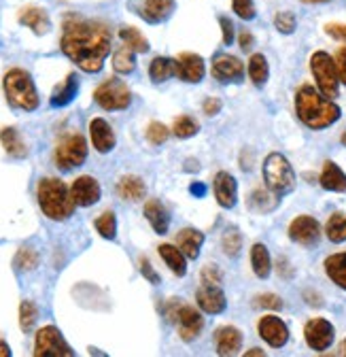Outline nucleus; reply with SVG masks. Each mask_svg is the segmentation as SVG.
Masks as SVG:
<instances>
[{
	"mask_svg": "<svg viewBox=\"0 0 346 357\" xmlns=\"http://www.w3.org/2000/svg\"><path fill=\"white\" fill-rule=\"evenodd\" d=\"M214 342H217L219 355H236L242 347V334H240V330L226 326V328L217 330V334H214Z\"/></svg>",
	"mask_w": 346,
	"mask_h": 357,
	"instance_id": "obj_20",
	"label": "nucleus"
},
{
	"mask_svg": "<svg viewBox=\"0 0 346 357\" xmlns=\"http://www.w3.org/2000/svg\"><path fill=\"white\" fill-rule=\"evenodd\" d=\"M0 141H3V147L9 155H13V158H26L28 155L26 143L22 141L19 132L15 128H5L3 132H0Z\"/></svg>",
	"mask_w": 346,
	"mask_h": 357,
	"instance_id": "obj_30",
	"label": "nucleus"
},
{
	"mask_svg": "<svg viewBox=\"0 0 346 357\" xmlns=\"http://www.w3.org/2000/svg\"><path fill=\"white\" fill-rule=\"evenodd\" d=\"M96 230L100 232L102 238H109V241L115 238V234H117V219H115L113 211H107V213H102L96 219Z\"/></svg>",
	"mask_w": 346,
	"mask_h": 357,
	"instance_id": "obj_37",
	"label": "nucleus"
},
{
	"mask_svg": "<svg viewBox=\"0 0 346 357\" xmlns=\"http://www.w3.org/2000/svg\"><path fill=\"white\" fill-rule=\"evenodd\" d=\"M5 94L7 100L24 111H34L38 107V94L32 77L22 70V68H13L5 75Z\"/></svg>",
	"mask_w": 346,
	"mask_h": 357,
	"instance_id": "obj_4",
	"label": "nucleus"
},
{
	"mask_svg": "<svg viewBox=\"0 0 346 357\" xmlns=\"http://www.w3.org/2000/svg\"><path fill=\"white\" fill-rule=\"evenodd\" d=\"M242 249V236L236 228H230L226 234H223V251L230 255V257H236Z\"/></svg>",
	"mask_w": 346,
	"mask_h": 357,
	"instance_id": "obj_40",
	"label": "nucleus"
},
{
	"mask_svg": "<svg viewBox=\"0 0 346 357\" xmlns=\"http://www.w3.org/2000/svg\"><path fill=\"white\" fill-rule=\"evenodd\" d=\"M72 198L79 206H92L100 200V185L94 176H79L70 188Z\"/></svg>",
	"mask_w": 346,
	"mask_h": 357,
	"instance_id": "obj_15",
	"label": "nucleus"
},
{
	"mask_svg": "<svg viewBox=\"0 0 346 357\" xmlns=\"http://www.w3.org/2000/svg\"><path fill=\"white\" fill-rule=\"evenodd\" d=\"M325 32L331 38H336L340 43H346V26L344 24H329V26H325Z\"/></svg>",
	"mask_w": 346,
	"mask_h": 357,
	"instance_id": "obj_48",
	"label": "nucleus"
},
{
	"mask_svg": "<svg viewBox=\"0 0 346 357\" xmlns=\"http://www.w3.org/2000/svg\"><path fill=\"white\" fill-rule=\"evenodd\" d=\"M255 308H272V310H278L283 308V300L274 294H264V296H257L255 302H253Z\"/></svg>",
	"mask_w": 346,
	"mask_h": 357,
	"instance_id": "obj_45",
	"label": "nucleus"
},
{
	"mask_svg": "<svg viewBox=\"0 0 346 357\" xmlns=\"http://www.w3.org/2000/svg\"><path fill=\"white\" fill-rule=\"evenodd\" d=\"M325 271H327V277L342 289H346V251L344 253H336V255H329L325 259Z\"/></svg>",
	"mask_w": 346,
	"mask_h": 357,
	"instance_id": "obj_27",
	"label": "nucleus"
},
{
	"mask_svg": "<svg viewBox=\"0 0 346 357\" xmlns=\"http://www.w3.org/2000/svg\"><path fill=\"white\" fill-rule=\"evenodd\" d=\"M336 66H338V77L346 85V47H342L336 56Z\"/></svg>",
	"mask_w": 346,
	"mask_h": 357,
	"instance_id": "obj_50",
	"label": "nucleus"
},
{
	"mask_svg": "<svg viewBox=\"0 0 346 357\" xmlns=\"http://www.w3.org/2000/svg\"><path fill=\"white\" fill-rule=\"evenodd\" d=\"M344 355H346V340H344Z\"/></svg>",
	"mask_w": 346,
	"mask_h": 357,
	"instance_id": "obj_59",
	"label": "nucleus"
},
{
	"mask_svg": "<svg viewBox=\"0 0 346 357\" xmlns=\"http://www.w3.org/2000/svg\"><path fill=\"white\" fill-rule=\"evenodd\" d=\"M168 137H170V130H168L164 123H159V121L149 123V128H147V139H149L153 145H162V143H166V141H168Z\"/></svg>",
	"mask_w": 346,
	"mask_h": 357,
	"instance_id": "obj_42",
	"label": "nucleus"
},
{
	"mask_svg": "<svg viewBox=\"0 0 346 357\" xmlns=\"http://www.w3.org/2000/svg\"><path fill=\"white\" fill-rule=\"evenodd\" d=\"M232 7L240 20H253L255 17V5L253 0H232Z\"/></svg>",
	"mask_w": 346,
	"mask_h": 357,
	"instance_id": "obj_44",
	"label": "nucleus"
},
{
	"mask_svg": "<svg viewBox=\"0 0 346 357\" xmlns=\"http://www.w3.org/2000/svg\"><path fill=\"white\" fill-rule=\"evenodd\" d=\"M159 255L162 259L168 264V268L172 273H175L177 277H185L187 275V264H185V253L177 247L172 245H162L159 247Z\"/></svg>",
	"mask_w": 346,
	"mask_h": 357,
	"instance_id": "obj_26",
	"label": "nucleus"
},
{
	"mask_svg": "<svg viewBox=\"0 0 346 357\" xmlns=\"http://www.w3.org/2000/svg\"><path fill=\"white\" fill-rule=\"evenodd\" d=\"M310 68H313V75L317 79V85H319V92L325 96V98H336L338 96V83H340V77H338V66L333 62V58L325 52H317L313 58H310Z\"/></svg>",
	"mask_w": 346,
	"mask_h": 357,
	"instance_id": "obj_7",
	"label": "nucleus"
},
{
	"mask_svg": "<svg viewBox=\"0 0 346 357\" xmlns=\"http://www.w3.org/2000/svg\"><path fill=\"white\" fill-rule=\"evenodd\" d=\"M36 196H38L40 211L54 221L68 219L72 215L74 206H77V202L72 198V192H68L64 181L54 178V176L40 178V183L36 188Z\"/></svg>",
	"mask_w": 346,
	"mask_h": 357,
	"instance_id": "obj_3",
	"label": "nucleus"
},
{
	"mask_svg": "<svg viewBox=\"0 0 346 357\" xmlns=\"http://www.w3.org/2000/svg\"><path fill=\"white\" fill-rule=\"evenodd\" d=\"M177 77L187 83H198L204 77V60L196 54H183L177 60Z\"/></svg>",
	"mask_w": 346,
	"mask_h": 357,
	"instance_id": "obj_18",
	"label": "nucleus"
},
{
	"mask_svg": "<svg viewBox=\"0 0 346 357\" xmlns=\"http://www.w3.org/2000/svg\"><path fill=\"white\" fill-rule=\"evenodd\" d=\"M249 355H264V351H259V349H253V351H249V353H246V357H249Z\"/></svg>",
	"mask_w": 346,
	"mask_h": 357,
	"instance_id": "obj_56",
	"label": "nucleus"
},
{
	"mask_svg": "<svg viewBox=\"0 0 346 357\" xmlns=\"http://www.w3.org/2000/svg\"><path fill=\"white\" fill-rule=\"evenodd\" d=\"M88 158V143L81 134H68L56 147V166L60 170H72Z\"/></svg>",
	"mask_w": 346,
	"mask_h": 357,
	"instance_id": "obj_9",
	"label": "nucleus"
},
{
	"mask_svg": "<svg viewBox=\"0 0 346 357\" xmlns=\"http://www.w3.org/2000/svg\"><path fill=\"white\" fill-rule=\"evenodd\" d=\"M149 75L155 83H162L170 79L172 75H177V60L172 58H155L149 66Z\"/></svg>",
	"mask_w": 346,
	"mask_h": 357,
	"instance_id": "obj_33",
	"label": "nucleus"
},
{
	"mask_svg": "<svg viewBox=\"0 0 346 357\" xmlns=\"http://www.w3.org/2000/svg\"><path fill=\"white\" fill-rule=\"evenodd\" d=\"M141 273H143V277H145V279H149L153 285H157V283H159V275L153 271V266L149 264V259H141Z\"/></svg>",
	"mask_w": 346,
	"mask_h": 357,
	"instance_id": "obj_49",
	"label": "nucleus"
},
{
	"mask_svg": "<svg viewBox=\"0 0 346 357\" xmlns=\"http://www.w3.org/2000/svg\"><path fill=\"white\" fill-rule=\"evenodd\" d=\"M249 77L257 87H262L268 81V60L262 54L251 56V60H249Z\"/></svg>",
	"mask_w": 346,
	"mask_h": 357,
	"instance_id": "obj_34",
	"label": "nucleus"
},
{
	"mask_svg": "<svg viewBox=\"0 0 346 357\" xmlns=\"http://www.w3.org/2000/svg\"><path fill=\"white\" fill-rule=\"evenodd\" d=\"M304 3H310V5H317V3H329V0H304Z\"/></svg>",
	"mask_w": 346,
	"mask_h": 357,
	"instance_id": "obj_57",
	"label": "nucleus"
},
{
	"mask_svg": "<svg viewBox=\"0 0 346 357\" xmlns=\"http://www.w3.org/2000/svg\"><path fill=\"white\" fill-rule=\"evenodd\" d=\"M136 62H134V52L127 47V45H123L121 50L115 52L113 56V68L119 73V75H129L134 70Z\"/></svg>",
	"mask_w": 346,
	"mask_h": 357,
	"instance_id": "obj_35",
	"label": "nucleus"
},
{
	"mask_svg": "<svg viewBox=\"0 0 346 357\" xmlns=\"http://www.w3.org/2000/svg\"><path fill=\"white\" fill-rule=\"evenodd\" d=\"M236 178L230 172H219L214 176V198H217V202L223 208H232L236 204Z\"/></svg>",
	"mask_w": 346,
	"mask_h": 357,
	"instance_id": "obj_17",
	"label": "nucleus"
},
{
	"mask_svg": "<svg viewBox=\"0 0 346 357\" xmlns=\"http://www.w3.org/2000/svg\"><path fill=\"white\" fill-rule=\"evenodd\" d=\"M268 194H264V192H255L253 196H251V208H255V211H259V213H266V211H270V208H274L276 206V200H272V202H268Z\"/></svg>",
	"mask_w": 346,
	"mask_h": 357,
	"instance_id": "obj_43",
	"label": "nucleus"
},
{
	"mask_svg": "<svg viewBox=\"0 0 346 357\" xmlns=\"http://www.w3.org/2000/svg\"><path fill=\"white\" fill-rule=\"evenodd\" d=\"M117 192H119V196L123 200L136 202V200H143L145 198L147 188L143 183V178H139V176H123L121 181H119V185H117Z\"/></svg>",
	"mask_w": 346,
	"mask_h": 357,
	"instance_id": "obj_28",
	"label": "nucleus"
},
{
	"mask_svg": "<svg viewBox=\"0 0 346 357\" xmlns=\"http://www.w3.org/2000/svg\"><path fill=\"white\" fill-rule=\"evenodd\" d=\"M96 102L107 109V111H123L132 102V94H129V87L121 79H109L104 81L94 94Z\"/></svg>",
	"mask_w": 346,
	"mask_h": 357,
	"instance_id": "obj_8",
	"label": "nucleus"
},
{
	"mask_svg": "<svg viewBox=\"0 0 346 357\" xmlns=\"http://www.w3.org/2000/svg\"><path fill=\"white\" fill-rule=\"evenodd\" d=\"M242 75H244V66L238 58L234 56H217L212 62V77L221 81V83H240L242 81Z\"/></svg>",
	"mask_w": 346,
	"mask_h": 357,
	"instance_id": "obj_13",
	"label": "nucleus"
},
{
	"mask_svg": "<svg viewBox=\"0 0 346 357\" xmlns=\"http://www.w3.org/2000/svg\"><path fill=\"white\" fill-rule=\"evenodd\" d=\"M19 22L24 26H28L34 34H45L52 26L47 13L42 11V9H36V7H28L19 13Z\"/></svg>",
	"mask_w": 346,
	"mask_h": 357,
	"instance_id": "obj_24",
	"label": "nucleus"
},
{
	"mask_svg": "<svg viewBox=\"0 0 346 357\" xmlns=\"http://www.w3.org/2000/svg\"><path fill=\"white\" fill-rule=\"evenodd\" d=\"M145 217L149 219L151 228L157 232V234H166L168 228H170V215L166 211V206L157 200H149L145 204Z\"/></svg>",
	"mask_w": 346,
	"mask_h": 357,
	"instance_id": "obj_22",
	"label": "nucleus"
},
{
	"mask_svg": "<svg viewBox=\"0 0 346 357\" xmlns=\"http://www.w3.org/2000/svg\"><path fill=\"white\" fill-rule=\"evenodd\" d=\"M177 243H179V249L185 253L187 259H198L200 249L204 245V234L198 232V230H194V228H185V230L179 232Z\"/></svg>",
	"mask_w": 346,
	"mask_h": 357,
	"instance_id": "obj_23",
	"label": "nucleus"
},
{
	"mask_svg": "<svg viewBox=\"0 0 346 357\" xmlns=\"http://www.w3.org/2000/svg\"><path fill=\"white\" fill-rule=\"evenodd\" d=\"M259 336H262L270 347L281 349L289 340V328L283 324V319L268 315V317H262V321H259Z\"/></svg>",
	"mask_w": 346,
	"mask_h": 357,
	"instance_id": "obj_14",
	"label": "nucleus"
},
{
	"mask_svg": "<svg viewBox=\"0 0 346 357\" xmlns=\"http://www.w3.org/2000/svg\"><path fill=\"white\" fill-rule=\"evenodd\" d=\"M38 264V255L34 253V249H19L17 257H15V266L19 268V271H32V268H36Z\"/></svg>",
	"mask_w": 346,
	"mask_h": 357,
	"instance_id": "obj_41",
	"label": "nucleus"
},
{
	"mask_svg": "<svg viewBox=\"0 0 346 357\" xmlns=\"http://www.w3.org/2000/svg\"><path fill=\"white\" fill-rule=\"evenodd\" d=\"M77 89H79L77 77L68 75L64 85L60 89H56V94L52 96V107H66V105H70L74 100V96H77Z\"/></svg>",
	"mask_w": 346,
	"mask_h": 357,
	"instance_id": "obj_32",
	"label": "nucleus"
},
{
	"mask_svg": "<svg viewBox=\"0 0 346 357\" xmlns=\"http://www.w3.org/2000/svg\"><path fill=\"white\" fill-rule=\"evenodd\" d=\"M325 234L331 243H344L346 241V217L336 213L325 226Z\"/></svg>",
	"mask_w": 346,
	"mask_h": 357,
	"instance_id": "obj_36",
	"label": "nucleus"
},
{
	"mask_svg": "<svg viewBox=\"0 0 346 357\" xmlns=\"http://www.w3.org/2000/svg\"><path fill=\"white\" fill-rule=\"evenodd\" d=\"M295 111L301 123H306L313 130H323L340 119V107L319 94L313 85H304L297 89Z\"/></svg>",
	"mask_w": 346,
	"mask_h": 357,
	"instance_id": "obj_2",
	"label": "nucleus"
},
{
	"mask_svg": "<svg viewBox=\"0 0 346 357\" xmlns=\"http://www.w3.org/2000/svg\"><path fill=\"white\" fill-rule=\"evenodd\" d=\"M274 24H276V28H278V32H283V34H291L293 30H295V15L293 13H278L276 15V20H274Z\"/></svg>",
	"mask_w": 346,
	"mask_h": 357,
	"instance_id": "obj_46",
	"label": "nucleus"
},
{
	"mask_svg": "<svg viewBox=\"0 0 346 357\" xmlns=\"http://www.w3.org/2000/svg\"><path fill=\"white\" fill-rule=\"evenodd\" d=\"M198 130H200L198 121L191 119V117H187V115L185 117H179L175 121V128H172V132H175L179 139H191L194 134H198Z\"/></svg>",
	"mask_w": 346,
	"mask_h": 357,
	"instance_id": "obj_39",
	"label": "nucleus"
},
{
	"mask_svg": "<svg viewBox=\"0 0 346 357\" xmlns=\"http://www.w3.org/2000/svg\"><path fill=\"white\" fill-rule=\"evenodd\" d=\"M264 181L270 192L283 196L295 188V174L291 164L281 153H270L264 162Z\"/></svg>",
	"mask_w": 346,
	"mask_h": 357,
	"instance_id": "obj_6",
	"label": "nucleus"
},
{
	"mask_svg": "<svg viewBox=\"0 0 346 357\" xmlns=\"http://www.w3.org/2000/svg\"><path fill=\"white\" fill-rule=\"evenodd\" d=\"M198 306L208 312V315H219V312L226 310V296L217 285H204L198 294H196Z\"/></svg>",
	"mask_w": 346,
	"mask_h": 357,
	"instance_id": "obj_16",
	"label": "nucleus"
},
{
	"mask_svg": "<svg viewBox=\"0 0 346 357\" xmlns=\"http://www.w3.org/2000/svg\"><path fill=\"white\" fill-rule=\"evenodd\" d=\"M172 11H175V0H145L141 15L151 22V24H159L164 22Z\"/></svg>",
	"mask_w": 346,
	"mask_h": 357,
	"instance_id": "obj_21",
	"label": "nucleus"
},
{
	"mask_svg": "<svg viewBox=\"0 0 346 357\" xmlns=\"http://www.w3.org/2000/svg\"><path fill=\"white\" fill-rule=\"evenodd\" d=\"M342 143H344V145H346V132H344V134H342Z\"/></svg>",
	"mask_w": 346,
	"mask_h": 357,
	"instance_id": "obj_58",
	"label": "nucleus"
},
{
	"mask_svg": "<svg viewBox=\"0 0 346 357\" xmlns=\"http://www.w3.org/2000/svg\"><path fill=\"white\" fill-rule=\"evenodd\" d=\"M202 283L204 285H219L221 283V271H219V268H214V266L208 264L202 271Z\"/></svg>",
	"mask_w": 346,
	"mask_h": 357,
	"instance_id": "obj_47",
	"label": "nucleus"
},
{
	"mask_svg": "<svg viewBox=\"0 0 346 357\" xmlns=\"http://www.w3.org/2000/svg\"><path fill=\"white\" fill-rule=\"evenodd\" d=\"M219 24H221V30H223V43L226 45H232L234 40V26L228 17H219Z\"/></svg>",
	"mask_w": 346,
	"mask_h": 357,
	"instance_id": "obj_51",
	"label": "nucleus"
},
{
	"mask_svg": "<svg viewBox=\"0 0 346 357\" xmlns=\"http://www.w3.org/2000/svg\"><path fill=\"white\" fill-rule=\"evenodd\" d=\"M164 312L170 324H175L179 328V336L185 340V342H191L194 338L200 336L202 328H204V319L200 312L189 306V304H183L181 300L172 298L168 300V304L164 306Z\"/></svg>",
	"mask_w": 346,
	"mask_h": 357,
	"instance_id": "obj_5",
	"label": "nucleus"
},
{
	"mask_svg": "<svg viewBox=\"0 0 346 357\" xmlns=\"http://www.w3.org/2000/svg\"><path fill=\"white\" fill-rule=\"evenodd\" d=\"M321 236V226L315 217H308V215H301L297 219H293V223L289 226V238L293 243H299V245H315Z\"/></svg>",
	"mask_w": 346,
	"mask_h": 357,
	"instance_id": "obj_11",
	"label": "nucleus"
},
{
	"mask_svg": "<svg viewBox=\"0 0 346 357\" xmlns=\"http://www.w3.org/2000/svg\"><path fill=\"white\" fill-rule=\"evenodd\" d=\"M62 52L85 73H98L111 52V30L100 22L68 20L62 34Z\"/></svg>",
	"mask_w": 346,
	"mask_h": 357,
	"instance_id": "obj_1",
	"label": "nucleus"
},
{
	"mask_svg": "<svg viewBox=\"0 0 346 357\" xmlns=\"http://www.w3.org/2000/svg\"><path fill=\"white\" fill-rule=\"evenodd\" d=\"M9 355H11V349H9V344L0 340V357H9Z\"/></svg>",
	"mask_w": 346,
	"mask_h": 357,
	"instance_id": "obj_55",
	"label": "nucleus"
},
{
	"mask_svg": "<svg viewBox=\"0 0 346 357\" xmlns=\"http://www.w3.org/2000/svg\"><path fill=\"white\" fill-rule=\"evenodd\" d=\"M36 319H38V310H36L34 302L24 300L22 306H19V326H22V330L24 332H30L34 328Z\"/></svg>",
	"mask_w": 346,
	"mask_h": 357,
	"instance_id": "obj_38",
	"label": "nucleus"
},
{
	"mask_svg": "<svg viewBox=\"0 0 346 357\" xmlns=\"http://www.w3.org/2000/svg\"><path fill=\"white\" fill-rule=\"evenodd\" d=\"M321 185L327 192H346V174L333 162H325L321 172Z\"/></svg>",
	"mask_w": 346,
	"mask_h": 357,
	"instance_id": "obj_25",
	"label": "nucleus"
},
{
	"mask_svg": "<svg viewBox=\"0 0 346 357\" xmlns=\"http://www.w3.org/2000/svg\"><path fill=\"white\" fill-rule=\"evenodd\" d=\"M221 111V100H217V98H208L206 102H204V113L206 115H217Z\"/></svg>",
	"mask_w": 346,
	"mask_h": 357,
	"instance_id": "obj_52",
	"label": "nucleus"
},
{
	"mask_svg": "<svg viewBox=\"0 0 346 357\" xmlns=\"http://www.w3.org/2000/svg\"><path fill=\"white\" fill-rule=\"evenodd\" d=\"M240 47H242L244 52H249V50L253 47V36H251L249 32H242V34H240Z\"/></svg>",
	"mask_w": 346,
	"mask_h": 357,
	"instance_id": "obj_53",
	"label": "nucleus"
},
{
	"mask_svg": "<svg viewBox=\"0 0 346 357\" xmlns=\"http://www.w3.org/2000/svg\"><path fill=\"white\" fill-rule=\"evenodd\" d=\"M189 192L194 194V196H204L206 194V185H202V183H191V188H189Z\"/></svg>",
	"mask_w": 346,
	"mask_h": 357,
	"instance_id": "obj_54",
	"label": "nucleus"
},
{
	"mask_svg": "<svg viewBox=\"0 0 346 357\" xmlns=\"http://www.w3.org/2000/svg\"><path fill=\"white\" fill-rule=\"evenodd\" d=\"M90 134H92V143H94L96 151L109 153V151L115 147V134H113V128H111L102 117L92 119V123H90Z\"/></svg>",
	"mask_w": 346,
	"mask_h": 357,
	"instance_id": "obj_19",
	"label": "nucleus"
},
{
	"mask_svg": "<svg viewBox=\"0 0 346 357\" xmlns=\"http://www.w3.org/2000/svg\"><path fill=\"white\" fill-rule=\"evenodd\" d=\"M34 355L36 357H72L74 351L68 347L64 336L60 334L58 328L47 326L38 330L36 342H34Z\"/></svg>",
	"mask_w": 346,
	"mask_h": 357,
	"instance_id": "obj_10",
	"label": "nucleus"
},
{
	"mask_svg": "<svg viewBox=\"0 0 346 357\" xmlns=\"http://www.w3.org/2000/svg\"><path fill=\"white\" fill-rule=\"evenodd\" d=\"M304 336L310 349L315 351H325L333 342V326L325 319H310L304 328Z\"/></svg>",
	"mask_w": 346,
	"mask_h": 357,
	"instance_id": "obj_12",
	"label": "nucleus"
},
{
	"mask_svg": "<svg viewBox=\"0 0 346 357\" xmlns=\"http://www.w3.org/2000/svg\"><path fill=\"white\" fill-rule=\"evenodd\" d=\"M251 264H253V271L259 279H266L272 271V261H270V253L266 249V245L257 243L251 249Z\"/></svg>",
	"mask_w": 346,
	"mask_h": 357,
	"instance_id": "obj_29",
	"label": "nucleus"
},
{
	"mask_svg": "<svg viewBox=\"0 0 346 357\" xmlns=\"http://www.w3.org/2000/svg\"><path fill=\"white\" fill-rule=\"evenodd\" d=\"M119 36H121L123 45H127V47L132 50L134 54H147V52H149V43H147V38H145L136 28L123 26V28L119 30Z\"/></svg>",
	"mask_w": 346,
	"mask_h": 357,
	"instance_id": "obj_31",
	"label": "nucleus"
}]
</instances>
